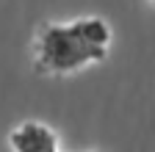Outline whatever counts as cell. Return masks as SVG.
Listing matches in <instances>:
<instances>
[{
  "instance_id": "obj_1",
  "label": "cell",
  "mask_w": 155,
  "mask_h": 152,
  "mask_svg": "<svg viewBox=\"0 0 155 152\" xmlns=\"http://www.w3.org/2000/svg\"><path fill=\"white\" fill-rule=\"evenodd\" d=\"M111 47V28L100 17L72 22H45L33 39V66L39 75H75L103 64Z\"/></svg>"
},
{
  "instance_id": "obj_2",
  "label": "cell",
  "mask_w": 155,
  "mask_h": 152,
  "mask_svg": "<svg viewBox=\"0 0 155 152\" xmlns=\"http://www.w3.org/2000/svg\"><path fill=\"white\" fill-rule=\"evenodd\" d=\"M8 147L14 152H58V136L45 122H22L8 133Z\"/></svg>"
}]
</instances>
